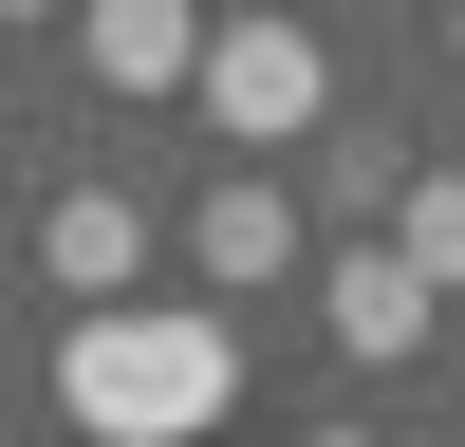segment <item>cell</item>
<instances>
[{"instance_id": "9c48e42d", "label": "cell", "mask_w": 465, "mask_h": 447, "mask_svg": "<svg viewBox=\"0 0 465 447\" xmlns=\"http://www.w3.org/2000/svg\"><path fill=\"white\" fill-rule=\"evenodd\" d=\"M447 37H465V0H447Z\"/></svg>"}, {"instance_id": "277c9868", "label": "cell", "mask_w": 465, "mask_h": 447, "mask_svg": "<svg viewBox=\"0 0 465 447\" xmlns=\"http://www.w3.org/2000/svg\"><path fill=\"white\" fill-rule=\"evenodd\" d=\"M186 261H205L223 298H261V280H298V186H280V168H223L205 205H186Z\"/></svg>"}, {"instance_id": "8992f818", "label": "cell", "mask_w": 465, "mask_h": 447, "mask_svg": "<svg viewBox=\"0 0 465 447\" xmlns=\"http://www.w3.org/2000/svg\"><path fill=\"white\" fill-rule=\"evenodd\" d=\"M74 56H94V94H186L205 19L186 0H74Z\"/></svg>"}, {"instance_id": "30bf717a", "label": "cell", "mask_w": 465, "mask_h": 447, "mask_svg": "<svg viewBox=\"0 0 465 447\" xmlns=\"http://www.w3.org/2000/svg\"><path fill=\"white\" fill-rule=\"evenodd\" d=\"M298 19H317V0H298Z\"/></svg>"}, {"instance_id": "3957f363", "label": "cell", "mask_w": 465, "mask_h": 447, "mask_svg": "<svg viewBox=\"0 0 465 447\" xmlns=\"http://www.w3.org/2000/svg\"><path fill=\"white\" fill-rule=\"evenodd\" d=\"M37 280H56V298H112V280H149V205H131L112 168H74L56 205H37Z\"/></svg>"}, {"instance_id": "6da1fadb", "label": "cell", "mask_w": 465, "mask_h": 447, "mask_svg": "<svg viewBox=\"0 0 465 447\" xmlns=\"http://www.w3.org/2000/svg\"><path fill=\"white\" fill-rule=\"evenodd\" d=\"M223 392H242V335L205 317V298H74L56 317V410L112 447H168V429H223Z\"/></svg>"}, {"instance_id": "5b68a950", "label": "cell", "mask_w": 465, "mask_h": 447, "mask_svg": "<svg viewBox=\"0 0 465 447\" xmlns=\"http://www.w3.org/2000/svg\"><path fill=\"white\" fill-rule=\"evenodd\" d=\"M429 317H447V280H410L391 243H354V261H335V280H317V335H335V354H354V372H391V354H410V335H429Z\"/></svg>"}, {"instance_id": "ba28073f", "label": "cell", "mask_w": 465, "mask_h": 447, "mask_svg": "<svg viewBox=\"0 0 465 447\" xmlns=\"http://www.w3.org/2000/svg\"><path fill=\"white\" fill-rule=\"evenodd\" d=\"M0 19H37V0H0Z\"/></svg>"}, {"instance_id": "7a4b0ae2", "label": "cell", "mask_w": 465, "mask_h": 447, "mask_svg": "<svg viewBox=\"0 0 465 447\" xmlns=\"http://www.w3.org/2000/svg\"><path fill=\"white\" fill-rule=\"evenodd\" d=\"M186 94L223 112V149H298V131L335 112V56H317V19H298V0H242V19H205Z\"/></svg>"}, {"instance_id": "52a82bcc", "label": "cell", "mask_w": 465, "mask_h": 447, "mask_svg": "<svg viewBox=\"0 0 465 447\" xmlns=\"http://www.w3.org/2000/svg\"><path fill=\"white\" fill-rule=\"evenodd\" d=\"M391 261L465 298V168H410V186H391Z\"/></svg>"}]
</instances>
